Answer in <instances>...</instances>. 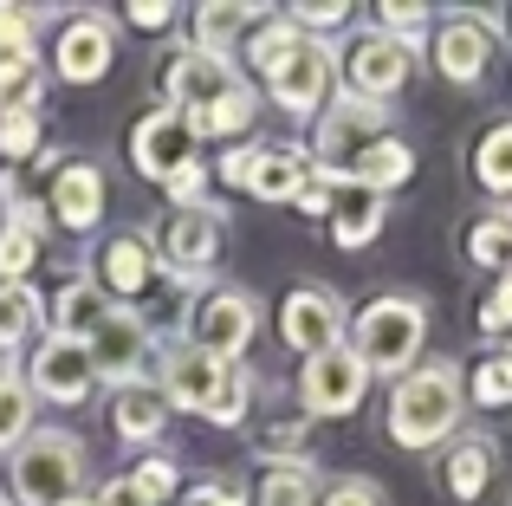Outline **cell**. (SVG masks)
<instances>
[{
  "label": "cell",
  "instance_id": "1",
  "mask_svg": "<svg viewBox=\"0 0 512 506\" xmlns=\"http://www.w3.org/2000/svg\"><path fill=\"white\" fill-rule=\"evenodd\" d=\"M461 409H467V377L454 357H428V364L402 370L396 390H389V409H383V429L402 455H428V448L454 442L461 429Z\"/></svg>",
  "mask_w": 512,
  "mask_h": 506
},
{
  "label": "cell",
  "instance_id": "2",
  "mask_svg": "<svg viewBox=\"0 0 512 506\" xmlns=\"http://www.w3.org/2000/svg\"><path fill=\"white\" fill-rule=\"evenodd\" d=\"M85 494V442L72 429H33L7 461L13 506H65Z\"/></svg>",
  "mask_w": 512,
  "mask_h": 506
},
{
  "label": "cell",
  "instance_id": "3",
  "mask_svg": "<svg viewBox=\"0 0 512 506\" xmlns=\"http://www.w3.org/2000/svg\"><path fill=\"white\" fill-rule=\"evenodd\" d=\"M422 338H428V305L415 299V292H383V299H370L357 312V325L344 331V344L363 357L370 377H402V370H415Z\"/></svg>",
  "mask_w": 512,
  "mask_h": 506
},
{
  "label": "cell",
  "instance_id": "4",
  "mask_svg": "<svg viewBox=\"0 0 512 506\" xmlns=\"http://www.w3.org/2000/svg\"><path fill=\"white\" fill-rule=\"evenodd\" d=\"M253 331H260V292L247 286H208L188 305V344L227 370H240V357L253 351Z\"/></svg>",
  "mask_w": 512,
  "mask_h": 506
},
{
  "label": "cell",
  "instance_id": "5",
  "mask_svg": "<svg viewBox=\"0 0 512 506\" xmlns=\"http://www.w3.org/2000/svg\"><path fill=\"white\" fill-rule=\"evenodd\" d=\"M409 72H415V46L376 33V26H363V33L338 52V85H344V98H363V104H389L402 85H409Z\"/></svg>",
  "mask_w": 512,
  "mask_h": 506
},
{
  "label": "cell",
  "instance_id": "6",
  "mask_svg": "<svg viewBox=\"0 0 512 506\" xmlns=\"http://www.w3.org/2000/svg\"><path fill=\"white\" fill-rule=\"evenodd\" d=\"M130 163L143 169V182L169 189L175 176L201 169V137H195V124H188L182 111H169V104H150V111L130 124Z\"/></svg>",
  "mask_w": 512,
  "mask_h": 506
},
{
  "label": "cell",
  "instance_id": "7",
  "mask_svg": "<svg viewBox=\"0 0 512 506\" xmlns=\"http://www.w3.org/2000/svg\"><path fill=\"white\" fill-rule=\"evenodd\" d=\"M376 137H389V104H363V98H331L325 111H318V143H312V163L325 169V176H350V163H357L363 150H370Z\"/></svg>",
  "mask_w": 512,
  "mask_h": 506
},
{
  "label": "cell",
  "instance_id": "8",
  "mask_svg": "<svg viewBox=\"0 0 512 506\" xmlns=\"http://www.w3.org/2000/svg\"><path fill=\"white\" fill-rule=\"evenodd\" d=\"M150 344H156V331H150V318L137 312V305H111V312L98 318V331L85 338V357H91V370H98L104 383H143V364H150Z\"/></svg>",
  "mask_w": 512,
  "mask_h": 506
},
{
  "label": "cell",
  "instance_id": "9",
  "mask_svg": "<svg viewBox=\"0 0 512 506\" xmlns=\"http://www.w3.org/2000/svg\"><path fill=\"white\" fill-rule=\"evenodd\" d=\"M363 396H370V370L350 344H331V351L305 357L299 370V403L305 416H357Z\"/></svg>",
  "mask_w": 512,
  "mask_h": 506
},
{
  "label": "cell",
  "instance_id": "10",
  "mask_svg": "<svg viewBox=\"0 0 512 506\" xmlns=\"http://www.w3.org/2000/svg\"><path fill=\"white\" fill-rule=\"evenodd\" d=\"M20 377H26V390H33V403L46 396V403L72 409V403H85V396H91L98 370H91V357H85V344H78V338H59V331H46V338L33 344V357H26Z\"/></svg>",
  "mask_w": 512,
  "mask_h": 506
},
{
  "label": "cell",
  "instance_id": "11",
  "mask_svg": "<svg viewBox=\"0 0 512 506\" xmlns=\"http://www.w3.org/2000/svg\"><path fill=\"white\" fill-rule=\"evenodd\" d=\"M331 85H338V52H331L325 39H305V46L266 78V98L286 117H318L331 104Z\"/></svg>",
  "mask_w": 512,
  "mask_h": 506
},
{
  "label": "cell",
  "instance_id": "12",
  "mask_svg": "<svg viewBox=\"0 0 512 506\" xmlns=\"http://www.w3.org/2000/svg\"><path fill=\"white\" fill-rule=\"evenodd\" d=\"M221 247H227V221L214 208H175L163 221V234H156V266H169L182 279H201V273H214Z\"/></svg>",
  "mask_w": 512,
  "mask_h": 506
},
{
  "label": "cell",
  "instance_id": "13",
  "mask_svg": "<svg viewBox=\"0 0 512 506\" xmlns=\"http://www.w3.org/2000/svg\"><path fill=\"white\" fill-rule=\"evenodd\" d=\"M344 331H350V312L331 286H292L286 305H279V338L299 357H318L331 344H344Z\"/></svg>",
  "mask_w": 512,
  "mask_h": 506
},
{
  "label": "cell",
  "instance_id": "14",
  "mask_svg": "<svg viewBox=\"0 0 512 506\" xmlns=\"http://www.w3.org/2000/svg\"><path fill=\"white\" fill-rule=\"evenodd\" d=\"M117 59V26L104 20V13H65L59 39H52V72L65 78V85H98L104 72H111Z\"/></svg>",
  "mask_w": 512,
  "mask_h": 506
},
{
  "label": "cell",
  "instance_id": "15",
  "mask_svg": "<svg viewBox=\"0 0 512 506\" xmlns=\"http://www.w3.org/2000/svg\"><path fill=\"white\" fill-rule=\"evenodd\" d=\"M493 52H500V26L487 20V13H448L435 33V65L441 78H454V85H480L493 65Z\"/></svg>",
  "mask_w": 512,
  "mask_h": 506
},
{
  "label": "cell",
  "instance_id": "16",
  "mask_svg": "<svg viewBox=\"0 0 512 506\" xmlns=\"http://www.w3.org/2000/svg\"><path fill=\"white\" fill-rule=\"evenodd\" d=\"M227 85H240L234 59H214V52H195V46L169 52V65H163V104H169V111H182V117L208 111Z\"/></svg>",
  "mask_w": 512,
  "mask_h": 506
},
{
  "label": "cell",
  "instance_id": "17",
  "mask_svg": "<svg viewBox=\"0 0 512 506\" xmlns=\"http://www.w3.org/2000/svg\"><path fill=\"white\" fill-rule=\"evenodd\" d=\"M227 364H214V357H201L188 338H175L163 351V370H156V390H163L169 409H188V416H208L214 390H221Z\"/></svg>",
  "mask_w": 512,
  "mask_h": 506
},
{
  "label": "cell",
  "instance_id": "18",
  "mask_svg": "<svg viewBox=\"0 0 512 506\" xmlns=\"http://www.w3.org/2000/svg\"><path fill=\"white\" fill-rule=\"evenodd\" d=\"M156 241L143 228H124V234H111L98 253V286L111 292V305H130V299H143V292L156 286Z\"/></svg>",
  "mask_w": 512,
  "mask_h": 506
},
{
  "label": "cell",
  "instance_id": "19",
  "mask_svg": "<svg viewBox=\"0 0 512 506\" xmlns=\"http://www.w3.org/2000/svg\"><path fill=\"white\" fill-rule=\"evenodd\" d=\"M493 474H500V442H493L487 429H461L441 448V487H448V500L474 506L493 487Z\"/></svg>",
  "mask_w": 512,
  "mask_h": 506
},
{
  "label": "cell",
  "instance_id": "20",
  "mask_svg": "<svg viewBox=\"0 0 512 506\" xmlns=\"http://www.w3.org/2000/svg\"><path fill=\"white\" fill-rule=\"evenodd\" d=\"M104 215V169L85 163V156H65L59 176H52V221L72 234H91Z\"/></svg>",
  "mask_w": 512,
  "mask_h": 506
},
{
  "label": "cell",
  "instance_id": "21",
  "mask_svg": "<svg viewBox=\"0 0 512 506\" xmlns=\"http://www.w3.org/2000/svg\"><path fill=\"white\" fill-rule=\"evenodd\" d=\"M312 150L305 143H260V156H253V176H247V195L253 202H292V195L305 189V176H312Z\"/></svg>",
  "mask_w": 512,
  "mask_h": 506
},
{
  "label": "cell",
  "instance_id": "22",
  "mask_svg": "<svg viewBox=\"0 0 512 506\" xmlns=\"http://www.w3.org/2000/svg\"><path fill=\"white\" fill-rule=\"evenodd\" d=\"M7 221H0V286H26V273H33L39 247H46V208L20 202V195H7Z\"/></svg>",
  "mask_w": 512,
  "mask_h": 506
},
{
  "label": "cell",
  "instance_id": "23",
  "mask_svg": "<svg viewBox=\"0 0 512 506\" xmlns=\"http://www.w3.org/2000/svg\"><path fill=\"white\" fill-rule=\"evenodd\" d=\"M111 429H117V442L150 448V455H156V442H163V429H169L163 390H156V383H124L117 403H111Z\"/></svg>",
  "mask_w": 512,
  "mask_h": 506
},
{
  "label": "cell",
  "instance_id": "24",
  "mask_svg": "<svg viewBox=\"0 0 512 506\" xmlns=\"http://www.w3.org/2000/svg\"><path fill=\"white\" fill-rule=\"evenodd\" d=\"M383 195H370V189H350V182H338V195H331V241H338L344 253H357V247H370L376 234H383Z\"/></svg>",
  "mask_w": 512,
  "mask_h": 506
},
{
  "label": "cell",
  "instance_id": "25",
  "mask_svg": "<svg viewBox=\"0 0 512 506\" xmlns=\"http://www.w3.org/2000/svg\"><path fill=\"white\" fill-rule=\"evenodd\" d=\"M111 312V292L98 286V279L91 273H72L59 286V299H52V331H59V338H78L85 344L91 331H98V318Z\"/></svg>",
  "mask_w": 512,
  "mask_h": 506
},
{
  "label": "cell",
  "instance_id": "26",
  "mask_svg": "<svg viewBox=\"0 0 512 506\" xmlns=\"http://www.w3.org/2000/svg\"><path fill=\"white\" fill-rule=\"evenodd\" d=\"M409 176H415V150L396 137V130H389V137H376L370 150L350 163L344 182H350V189H370V195H389V189H402Z\"/></svg>",
  "mask_w": 512,
  "mask_h": 506
},
{
  "label": "cell",
  "instance_id": "27",
  "mask_svg": "<svg viewBox=\"0 0 512 506\" xmlns=\"http://www.w3.org/2000/svg\"><path fill=\"white\" fill-rule=\"evenodd\" d=\"M188 124H195V137H227V143H247V130L260 124V91H253V78L227 85L221 98H214L208 111H195Z\"/></svg>",
  "mask_w": 512,
  "mask_h": 506
},
{
  "label": "cell",
  "instance_id": "28",
  "mask_svg": "<svg viewBox=\"0 0 512 506\" xmlns=\"http://www.w3.org/2000/svg\"><path fill=\"white\" fill-rule=\"evenodd\" d=\"M260 20H266V7H247V0H214V7L195 13V52L227 59V52H234V39H247Z\"/></svg>",
  "mask_w": 512,
  "mask_h": 506
},
{
  "label": "cell",
  "instance_id": "29",
  "mask_svg": "<svg viewBox=\"0 0 512 506\" xmlns=\"http://www.w3.org/2000/svg\"><path fill=\"white\" fill-rule=\"evenodd\" d=\"M474 182L500 208L512 202V117H500V124L480 130V143H474Z\"/></svg>",
  "mask_w": 512,
  "mask_h": 506
},
{
  "label": "cell",
  "instance_id": "30",
  "mask_svg": "<svg viewBox=\"0 0 512 506\" xmlns=\"http://www.w3.org/2000/svg\"><path fill=\"white\" fill-rule=\"evenodd\" d=\"M299 46H305L299 26H292L286 13H266V20L247 33V72H253V78H273V72H279V65H286Z\"/></svg>",
  "mask_w": 512,
  "mask_h": 506
},
{
  "label": "cell",
  "instance_id": "31",
  "mask_svg": "<svg viewBox=\"0 0 512 506\" xmlns=\"http://www.w3.org/2000/svg\"><path fill=\"white\" fill-rule=\"evenodd\" d=\"M39 325H46V305H39V292H33V286H0V357L26 351Z\"/></svg>",
  "mask_w": 512,
  "mask_h": 506
},
{
  "label": "cell",
  "instance_id": "32",
  "mask_svg": "<svg viewBox=\"0 0 512 506\" xmlns=\"http://www.w3.org/2000/svg\"><path fill=\"white\" fill-rule=\"evenodd\" d=\"M467 260L487 273H512V208H487L467 228Z\"/></svg>",
  "mask_w": 512,
  "mask_h": 506
},
{
  "label": "cell",
  "instance_id": "33",
  "mask_svg": "<svg viewBox=\"0 0 512 506\" xmlns=\"http://www.w3.org/2000/svg\"><path fill=\"white\" fill-rule=\"evenodd\" d=\"M26 435H33V390L20 370H0V455H13Z\"/></svg>",
  "mask_w": 512,
  "mask_h": 506
},
{
  "label": "cell",
  "instance_id": "34",
  "mask_svg": "<svg viewBox=\"0 0 512 506\" xmlns=\"http://www.w3.org/2000/svg\"><path fill=\"white\" fill-rule=\"evenodd\" d=\"M467 403H480V409H506L512 403V344L487 351L474 370H467Z\"/></svg>",
  "mask_w": 512,
  "mask_h": 506
},
{
  "label": "cell",
  "instance_id": "35",
  "mask_svg": "<svg viewBox=\"0 0 512 506\" xmlns=\"http://www.w3.org/2000/svg\"><path fill=\"white\" fill-rule=\"evenodd\" d=\"M39 20H46L39 7H13V0H0V65L39 59Z\"/></svg>",
  "mask_w": 512,
  "mask_h": 506
},
{
  "label": "cell",
  "instance_id": "36",
  "mask_svg": "<svg viewBox=\"0 0 512 506\" xmlns=\"http://www.w3.org/2000/svg\"><path fill=\"white\" fill-rule=\"evenodd\" d=\"M260 506H318V474L305 461H273L260 481Z\"/></svg>",
  "mask_w": 512,
  "mask_h": 506
},
{
  "label": "cell",
  "instance_id": "37",
  "mask_svg": "<svg viewBox=\"0 0 512 506\" xmlns=\"http://www.w3.org/2000/svg\"><path fill=\"white\" fill-rule=\"evenodd\" d=\"M46 98V65L26 59V65H0V117H20V111H39Z\"/></svg>",
  "mask_w": 512,
  "mask_h": 506
},
{
  "label": "cell",
  "instance_id": "38",
  "mask_svg": "<svg viewBox=\"0 0 512 506\" xmlns=\"http://www.w3.org/2000/svg\"><path fill=\"white\" fill-rule=\"evenodd\" d=\"M124 481H130V494H137L143 506H163V500L175 494V487H182V468H175L169 455H143L137 468L124 474Z\"/></svg>",
  "mask_w": 512,
  "mask_h": 506
},
{
  "label": "cell",
  "instance_id": "39",
  "mask_svg": "<svg viewBox=\"0 0 512 506\" xmlns=\"http://www.w3.org/2000/svg\"><path fill=\"white\" fill-rule=\"evenodd\" d=\"M247 409H253V377H247V370H227L201 422H214V429H240V422H247Z\"/></svg>",
  "mask_w": 512,
  "mask_h": 506
},
{
  "label": "cell",
  "instance_id": "40",
  "mask_svg": "<svg viewBox=\"0 0 512 506\" xmlns=\"http://www.w3.org/2000/svg\"><path fill=\"white\" fill-rule=\"evenodd\" d=\"M428 20H435V13H428L422 0H409V7H402V0H383V7H376V33L402 39V46H415V52H422V33H428Z\"/></svg>",
  "mask_w": 512,
  "mask_h": 506
},
{
  "label": "cell",
  "instance_id": "41",
  "mask_svg": "<svg viewBox=\"0 0 512 506\" xmlns=\"http://www.w3.org/2000/svg\"><path fill=\"white\" fill-rule=\"evenodd\" d=\"M39 143H46V124H39V111L0 117V163H26Z\"/></svg>",
  "mask_w": 512,
  "mask_h": 506
},
{
  "label": "cell",
  "instance_id": "42",
  "mask_svg": "<svg viewBox=\"0 0 512 506\" xmlns=\"http://www.w3.org/2000/svg\"><path fill=\"white\" fill-rule=\"evenodd\" d=\"M318 506H383V494L363 474H338V481H318Z\"/></svg>",
  "mask_w": 512,
  "mask_h": 506
},
{
  "label": "cell",
  "instance_id": "43",
  "mask_svg": "<svg viewBox=\"0 0 512 506\" xmlns=\"http://www.w3.org/2000/svg\"><path fill=\"white\" fill-rule=\"evenodd\" d=\"M480 331H487V338H512V273H500L493 292L480 299Z\"/></svg>",
  "mask_w": 512,
  "mask_h": 506
},
{
  "label": "cell",
  "instance_id": "44",
  "mask_svg": "<svg viewBox=\"0 0 512 506\" xmlns=\"http://www.w3.org/2000/svg\"><path fill=\"white\" fill-rule=\"evenodd\" d=\"M286 20L299 26L305 39H325V33H338V26L350 20V7H344V0H331V7H292Z\"/></svg>",
  "mask_w": 512,
  "mask_h": 506
},
{
  "label": "cell",
  "instance_id": "45",
  "mask_svg": "<svg viewBox=\"0 0 512 506\" xmlns=\"http://www.w3.org/2000/svg\"><path fill=\"white\" fill-rule=\"evenodd\" d=\"M253 156H260V137H247V143H227V156H221V169H214V176H221L227 189H240V195H247V176H253Z\"/></svg>",
  "mask_w": 512,
  "mask_h": 506
},
{
  "label": "cell",
  "instance_id": "46",
  "mask_svg": "<svg viewBox=\"0 0 512 506\" xmlns=\"http://www.w3.org/2000/svg\"><path fill=\"white\" fill-rule=\"evenodd\" d=\"M331 195H338V176L312 169V176H305V189L292 195V208H305V215H331Z\"/></svg>",
  "mask_w": 512,
  "mask_h": 506
},
{
  "label": "cell",
  "instance_id": "47",
  "mask_svg": "<svg viewBox=\"0 0 512 506\" xmlns=\"http://www.w3.org/2000/svg\"><path fill=\"white\" fill-rule=\"evenodd\" d=\"M124 20L137 26V33H163V26L175 20V7H169V0H130V7H124Z\"/></svg>",
  "mask_w": 512,
  "mask_h": 506
},
{
  "label": "cell",
  "instance_id": "48",
  "mask_svg": "<svg viewBox=\"0 0 512 506\" xmlns=\"http://www.w3.org/2000/svg\"><path fill=\"white\" fill-rule=\"evenodd\" d=\"M188 500H195V506H247V494H240V487H221V481L188 487Z\"/></svg>",
  "mask_w": 512,
  "mask_h": 506
},
{
  "label": "cell",
  "instance_id": "49",
  "mask_svg": "<svg viewBox=\"0 0 512 506\" xmlns=\"http://www.w3.org/2000/svg\"><path fill=\"white\" fill-rule=\"evenodd\" d=\"M91 506H143L137 494H130V481H111V487H98V500Z\"/></svg>",
  "mask_w": 512,
  "mask_h": 506
},
{
  "label": "cell",
  "instance_id": "50",
  "mask_svg": "<svg viewBox=\"0 0 512 506\" xmlns=\"http://www.w3.org/2000/svg\"><path fill=\"white\" fill-rule=\"evenodd\" d=\"M65 506H91V494H78V500H65Z\"/></svg>",
  "mask_w": 512,
  "mask_h": 506
},
{
  "label": "cell",
  "instance_id": "51",
  "mask_svg": "<svg viewBox=\"0 0 512 506\" xmlns=\"http://www.w3.org/2000/svg\"><path fill=\"white\" fill-rule=\"evenodd\" d=\"M0 506H13V500H0Z\"/></svg>",
  "mask_w": 512,
  "mask_h": 506
}]
</instances>
